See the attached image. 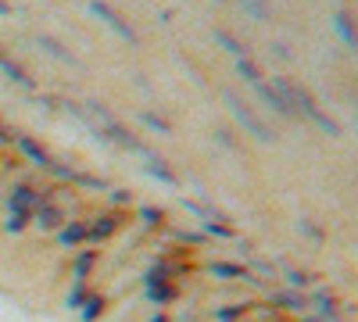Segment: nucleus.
<instances>
[{"mask_svg":"<svg viewBox=\"0 0 358 322\" xmlns=\"http://www.w3.org/2000/svg\"><path fill=\"white\" fill-rule=\"evenodd\" d=\"M287 97L294 101V108H297V111H305L315 126H322L330 136H341V126H337V122L330 119V115H326V111H322V108H319V104H315V101H312V97L301 90V86H294V82H290V86H287Z\"/></svg>","mask_w":358,"mask_h":322,"instance_id":"nucleus-1","label":"nucleus"},{"mask_svg":"<svg viewBox=\"0 0 358 322\" xmlns=\"http://www.w3.org/2000/svg\"><path fill=\"white\" fill-rule=\"evenodd\" d=\"M226 104H229V111L236 115V119H241V126H244L251 136H258V140H265V143H273V140H276V133L268 129L265 122H258L255 115H251V108H248L241 97H236V94H226Z\"/></svg>","mask_w":358,"mask_h":322,"instance_id":"nucleus-2","label":"nucleus"},{"mask_svg":"<svg viewBox=\"0 0 358 322\" xmlns=\"http://www.w3.org/2000/svg\"><path fill=\"white\" fill-rule=\"evenodd\" d=\"M86 8H90V15H97V18H101V22H104L108 29H115V33L122 36L126 43H136V29H133V25H129V22L122 18V15H118L115 8H108L104 0H90Z\"/></svg>","mask_w":358,"mask_h":322,"instance_id":"nucleus-3","label":"nucleus"},{"mask_svg":"<svg viewBox=\"0 0 358 322\" xmlns=\"http://www.w3.org/2000/svg\"><path fill=\"white\" fill-rule=\"evenodd\" d=\"M251 86H255V94H258L268 108H273V111H280V115H297V108H294V104H290V101H287V97L276 90L273 82H262V79H258V82H251Z\"/></svg>","mask_w":358,"mask_h":322,"instance_id":"nucleus-4","label":"nucleus"},{"mask_svg":"<svg viewBox=\"0 0 358 322\" xmlns=\"http://www.w3.org/2000/svg\"><path fill=\"white\" fill-rule=\"evenodd\" d=\"M36 43H40V47L50 54V57H57V61H65V65H79V57H76V54H72V50H69L62 40H54V36L40 33V36H36Z\"/></svg>","mask_w":358,"mask_h":322,"instance_id":"nucleus-5","label":"nucleus"},{"mask_svg":"<svg viewBox=\"0 0 358 322\" xmlns=\"http://www.w3.org/2000/svg\"><path fill=\"white\" fill-rule=\"evenodd\" d=\"M36 200H40V193H36V186H15V193H11V212H33L36 208Z\"/></svg>","mask_w":358,"mask_h":322,"instance_id":"nucleus-6","label":"nucleus"},{"mask_svg":"<svg viewBox=\"0 0 358 322\" xmlns=\"http://www.w3.org/2000/svg\"><path fill=\"white\" fill-rule=\"evenodd\" d=\"M0 72H4L11 82H18V86H29V90H33V79H29V75H25V68L15 61V57H8L4 50H0Z\"/></svg>","mask_w":358,"mask_h":322,"instance_id":"nucleus-7","label":"nucleus"},{"mask_svg":"<svg viewBox=\"0 0 358 322\" xmlns=\"http://www.w3.org/2000/svg\"><path fill=\"white\" fill-rule=\"evenodd\" d=\"M334 29H337V36L351 47V50H358V29H355V22H351V15H334Z\"/></svg>","mask_w":358,"mask_h":322,"instance_id":"nucleus-8","label":"nucleus"},{"mask_svg":"<svg viewBox=\"0 0 358 322\" xmlns=\"http://www.w3.org/2000/svg\"><path fill=\"white\" fill-rule=\"evenodd\" d=\"M18 147H22V154H25V158H33L36 165H47V168H50V161H54V158L47 154V147H40V143H36L33 136H18Z\"/></svg>","mask_w":358,"mask_h":322,"instance_id":"nucleus-9","label":"nucleus"},{"mask_svg":"<svg viewBox=\"0 0 358 322\" xmlns=\"http://www.w3.org/2000/svg\"><path fill=\"white\" fill-rule=\"evenodd\" d=\"M79 240H86V222H72V226H65L62 233H57V244L62 247H72Z\"/></svg>","mask_w":358,"mask_h":322,"instance_id":"nucleus-10","label":"nucleus"},{"mask_svg":"<svg viewBox=\"0 0 358 322\" xmlns=\"http://www.w3.org/2000/svg\"><path fill=\"white\" fill-rule=\"evenodd\" d=\"M215 43H222L229 54H236V57H248L244 54V47H241V40H236L233 33H226V29H215Z\"/></svg>","mask_w":358,"mask_h":322,"instance_id":"nucleus-11","label":"nucleus"},{"mask_svg":"<svg viewBox=\"0 0 358 322\" xmlns=\"http://www.w3.org/2000/svg\"><path fill=\"white\" fill-rule=\"evenodd\" d=\"M236 75H244L248 82H258V65L251 57H236Z\"/></svg>","mask_w":358,"mask_h":322,"instance_id":"nucleus-12","label":"nucleus"},{"mask_svg":"<svg viewBox=\"0 0 358 322\" xmlns=\"http://www.w3.org/2000/svg\"><path fill=\"white\" fill-rule=\"evenodd\" d=\"M40 226H43V229L62 226V212H57V208H40Z\"/></svg>","mask_w":358,"mask_h":322,"instance_id":"nucleus-13","label":"nucleus"},{"mask_svg":"<svg viewBox=\"0 0 358 322\" xmlns=\"http://www.w3.org/2000/svg\"><path fill=\"white\" fill-rule=\"evenodd\" d=\"M143 122H147V126H155L158 133H169V129H172V126H169V122L162 119L158 111H143Z\"/></svg>","mask_w":358,"mask_h":322,"instance_id":"nucleus-14","label":"nucleus"},{"mask_svg":"<svg viewBox=\"0 0 358 322\" xmlns=\"http://www.w3.org/2000/svg\"><path fill=\"white\" fill-rule=\"evenodd\" d=\"M101 305H104V301L94 298V301H90V308H83V319H86V322H94V319L101 315Z\"/></svg>","mask_w":358,"mask_h":322,"instance_id":"nucleus-15","label":"nucleus"},{"mask_svg":"<svg viewBox=\"0 0 358 322\" xmlns=\"http://www.w3.org/2000/svg\"><path fill=\"white\" fill-rule=\"evenodd\" d=\"M115 226H118V219H108V222H101V226L94 229V237H97V240H101V237H108V233H111Z\"/></svg>","mask_w":358,"mask_h":322,"instance_id":"nucleus-16","label":"nucleus"},{"mask_svg":"<svg viewBox=\"0 0 358 322\" xmlns=\"http://www.w3.org/2000/svg\"><path fill=\"white\" fill-rule=\"evenodd\" d=\"M248 8L258 15V18H268V8H265V0H248Z\"/></svg>","mask_w":358,"mask_h":322,"instance_id":"nucleus-17","label":"nucleus"},{"mask_svg":"<svg viewBox=\"0 0 358 322\" xmlns=\"http://www.w3.org/2000/svg\"><path fill=\"white\" fill-rule=\"evenodd\" d=\"M0 15H11V4H8V0H0Z\"/></svg>","mask_w":358,"mask_h":322,"instance_id":"nucleus-18","label":"nucleus"},{"mask_svg":"<svg viewBox=\"0 0 358 322\" xmlns=\"http://www.w3.org/2000/svg\"><path fill=\"white\" fill-rule=\"evenodd\" d=\"M0 140H8V129H4V122H0Z\"/></svg>","mask_w":358,"mask_h":322,"instance_id":"nucleus-19","label":"nucleus"},{"mask_svg":"<svg viewBox=\"0 0 358 322\" xmlns=\"http://www.w3.org/2000/svg\"><path fill=\"white\" fill-rule=\"evenodd\" d=\"M155 322H165V319H162V315H158V319H155Z\"/></svg>","mask_w":358,"mask_h":322,"instance_id":"nucleus-20","label":"nucleus"}]
</instances>
